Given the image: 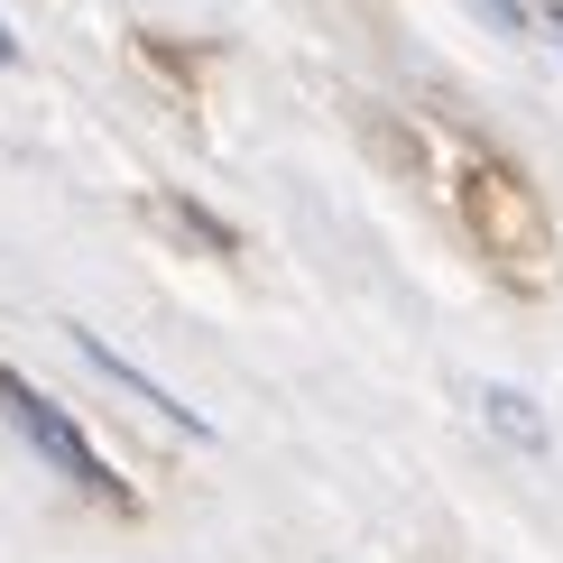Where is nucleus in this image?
Returning <instances> with one entry per match:
<instances>
[{"instance_id": "obj_5", "label": "nucleus", "mask_w": 563, "mask_h": 563, "mask_svg": "<svg viewBox=\"0 0 563 563\" xmlns=\"http://www.w3.org/2000/svg\"><path fill=\"white\" fill-rule=\"evenodd\" d=\"M0 65H19V37H10V29H0Z\"/></svg>"}, {"instance_id": "obj_4", "label": "nucleus", "mask_w": 563, "mask_h": 563, "mask_svg": "<svg viewBox=\"0 0 563 563\" xmlns=\"http://www.w3.org/2000/svg\"><path fill=\"white\" fill-rule=\"evenodd\" d=\"M472 10H481L499 37H527V10H518V0H472Z\"/></svg>"}, {"instance_id": "obj_6", "label": "nucleus", "mask_w": 563, "mask_h": 563, "mask_svg": "<svg viewBox=\"0 0 563 563\" xmlns=\"http://www.w3.org/2000/svg\"><path fill=\"white\" fill-rule=\"evenodd\" d=\"M545 29H554V37H563V0H554V10H545Z\"/></svg>"}, {"instance_id": "obj_1", "label": "nucleus", "mask_w": 563, "mask_h": 563, "mask_svg": "<svg viewBox=\"0 0 563 563\" xmlns=\"http://www.w3.org/2000/svg\"><path fill=\"white\" fill-rule=\"evenodd\" d=\"M0 416H10V426L29 434V453L46 462V472H65L75 489H92V499H130V489H121V481L102 472V453H92V443H84V426H75V416H65V407H56V397H37V388L19 379L10 361H0Z\"/></svg>"}, {"instance_id": "obj_3", "label": "nucleus", "mask_w": 563, "mask_h": 563, "mask_svg": "<svg viewBox=\"0 0 563 563\" xmlns=\"http://www.w3.org/2000/svg\"><path fill=\"white\" fill-rule=\"evenodd\" d=\"M481 416H489V434L518 443V453H545V443H554V434H545V416H536L518 388H481Z\"/></svg>"}, {"instance_id": "obj_2", "label": "nucleus", "mask_w": 563, "mask_h": 563, "mask_svg": "<svg viewBox=\"0 0 563 563\" xmlns=\"http://www.w3.org/2000/svg\"><path fill=\"white\" fill-rule=\"evenodd\" d=\"M75 351H84V361H92V369H102V379H111V388H130V397H139V407H148V416H167V426H176V434H213V426H203V416H195V407H185V397H167V388H157V379H148V369H130V361H121V351H111L102 333H84V323H75Z\"/></svg>"}]
</instances>
